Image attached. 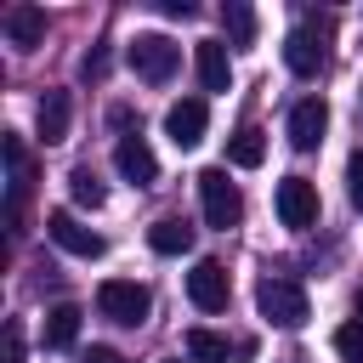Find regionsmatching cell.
Here are the masks:
<instances>
[{
	"label": "cell",
	"instance_id": "obj_1",
	"mask_svg": "<svg viewBox=\"0 0 363 363\" xmlns=\"http://www.w3.org/2000/svg\"><path fill=\"white\" fill-rule=\"evenodd\" d=\"M199 204H204V221L221 233L244 221V193H238V182H227V164L199 170Z\"/></svg>",
	"mask_w": 363,
	"mask_h": 363
},
{
	"label": "cell",
	"instance_id": "obj_2",
	"mask_svg": "<svg viewBox=\"0 0 363 363\" xmlns=\"http://www.w3.org/2000/svg\"><path fill=\"white\" fill-rule=\"evenodd\" d=\"M255 306H261V318L278 323V329H301V323H306V289H301L295 278H261V284H255Z\"/></svg>",
	"mask_w": 363,
	"mask_h": 363
},
{
	"label": "cell",
	"instance_id": "obj_3",
	"mask_svg": "<svg viewBox=\"0 0 363 363\" xmlns=\"http://www.w3.org/2000/svg\"><path fill=\"white\" fill-rule=\"evenodd\" d=\"M125 62L136 68V79L164 85V79L176 74V62H182V45H170L164 34H136V40L125 45Z\"/></svg>",
	"mask_w": 363,
	"mask_h": 363
},
{
	"label": "cell",
	"instance_id": "obj_4",
	"mask_svg": "<svg viewBox=\"0 0 363 363\" xmlns=\"http://www.w3.org/2000/svg\"><path fill=\"white\" fill-rule=\"evenodd\" d=\"M147 289L136 284V278H108L102 289H96V312L108 318V323H125V329H136L142 318H147Z\"/></svg>",
	"mask_w": 363,
	"mask_h": 363
},
{
	"label": "cell",
	"instance_id": "obj_5",
	"mask_svg": "<svg viewBox=\"0 0 363 363\" xmlns=\"http://www.w3.org/2000/svg\"><path fill=\"white\" fill-rule=\"evenodd\" d=\"M278 221L295 227V233H306V227L318 221V187H312L306 176H284V182H278Z\"/></svg>",
	"mask_w": 363,
	"mask_h": 363
},
{
	"label": "cell",
	"instance_id": "obj_6",
	"mask_svg": "<svg viewBox=\"0 0 363 363\" xmlns=\"http://www.w3.org/2000/svg\"><path fill=\"white\" fill-rule=\"evenodd\" d=\"M45 233H51V244H62L68 255H79V261H96L108 244H102V233H91V227H79V216L74 210H51L45 216Z\"/></svg>",
	"mask_w": 363,
	"mask_h": 363
},
{
	"label": "cell",
	"instance_id": "obj_7",
	"mask_svg": "<svg viewBox=\"0 0 363 363\" xmlns=\"http://www.w3.org/2000/svg\"><path fill=\"white\" fill-rule=\"evenodd\" d=\"M204 125H210L204 96H182V102H170V113H164V136H170L176 147H199V142H204Z\"/></svg>",
	"mask_w": 363,
	"mask_h": 363
},
{
	"label": "cell",
	"instance_id": "obj_8",
	"mask_svg": "<svg viewBox=\"0 0 363 363\" xmlns=\"http://www.w3.org/2000/svg\"><path fill=\"white\" fill-rule=\"evenodd\" d=\"M187 295H193V306H199V312H221V306H227V295H233V284H227V267L204 255V261L187 272Z\"/></svg>",
	"mask_w": 363,
	"mask_h": 363
},
{
	"label": "cell",
	"instance_id": "obj_9",
	"mask_svg": "<svg viewBox=\"0 0 363 363\" xmlns=\"http://www.w3.org/2000/svg\"><path fill=\"white\" fill-rule=\"evenodd\" d=\"M323 125H329V102H323V96H301V102L289 108V147L312 153V147L323 142Z\"/></svg>",
	"mask_w": 363,
	"mask_h": 363
},
{
	"label": "cell",
	"instance_id": "obj_10",
	"mask_svg": "<svg viewBox=\"0 0 363 363\" xmlns=\"http://www.w3.org/2000/svg\"><path fill=\"white\" fill-rule=\"evenodd\" d=\"M113 164H119V176H125L130 187H153V182H159V159H153V147H147L136 130H130V136H119Z\"/></svg>",
	"mask_w": 363,
	"mask_h": 363
},
{
	"label": "cell",
	"instance_id": "obj_11",
	"mask_svg": "<svg viewBox=\"0 0 363 363\" xmlns=\"http://www.w3.org/2000/svg\"><path fill=\"white\" fill-rule=\"evenodd\" d=\"M0 28H6V40H11L17 51H34V45L45 40V11H40V6H6Z\"/></svg>",
	"mask_w": 363,
	"mask_h": 363
},
{
	"label": "cell",
	"instance_id": "obj_12",
	"mask_svg": "<svg viewBox=\"0 0 363 363\" xmlns=\"http://www.w3.org/2000/svg\"><path fill=\"white\" fill-rule=\"evenodd\" d=\"M193 68H199V85L204 91H227L233 85V62H227V45L221 40H199L193 45Z\"/></svg>",
	"mask_w": 363,
	"mask_h": 363
},
{
	"label": "cell",
	"instance_id": "obj_13",
	"mask_svg": "<svg viewBox=\"0 0 363 363\" xmlns=\"http://www.w3.org/2000/svg\"><path fill=\"white\" fill-rule=\"evenodd\" d=\"M284 62H289V74L312 79V74L323 68V45H318V34H312V28H289V34H284Z\"/></svg>",
	"mask_w": 363,
	"mask_h": 363
},
{
	"label": "cell",
	"instance_id": "obj_14",
	"mask_svg": "<svg viewBox=\"0 0 363 363\" xmlns=\"http://www.w3.org/2000/svg\"><path fill=\"white\" fill-rule=\"evenodd\" d=\"M34 119H40V142H45V147H51V142H62V136H68V119H74V102H68V91H45Z\"/></svg>",
	"mask_w": 363,
	"mask_h": 363
},
{
	"label": "cell",
	"instance_id": "obj_15",
	"mask_svg": "<svg viewBox=\"0 0 363 363\" xmlns=\"http://www.w3.org/2000/svg\"><path fill=\"white\" fill-rule=\"evenodd\" d=\"M79 318H85V312H79L74 301H62V306H51V312H45V329H40V340H45L51 352H68V346L79 340Z\"/></svg>",
	"mask_w": 363,
	"mask_h": 363
},
{
	"label": "cell",
	"instance_id": "obj_16",
	"mask_svg": "<svg viewBox=\"0 0 363 363\" xmlns=\"http://www.w3.org/2000/svg\"><path fill=\"white\" fill-rule=\"evenodd\" d=\"M147 244H153L159 255H187V250H193V227H187L182 216H159V221L147 227Z\"/></svg>",
	"mask_w": 363,
	"mask_h": 363
},
{
	"label": "cell",
	"instance_id": "obj_17",
	"mask_svg": "<svg viewBox=\"0 0 363 363\" xmlns=\"http://www.w3.org/2000/svg\"><path fill=\"white\" fill-rule=\"evenodd\" d=\"M267 159V136L255 130V125H244V130H233L227 136V164H238V170H255Z\"/></svg>",
	"mask_w": 363,
	"mask_h": 363
},
{
	"label": "cell",
	"instance_id": "obj_18",
	"mask_svg": "<svg viewBox=\"0 0 363 363\" xmlns=\"http://www.w3.org/2000/svg\"><path fill=\"white\" fill-rule=\"evenodd\" d=\"M187 357H193V363H227L233 346H227V335H216V329H187Z\"/></svg>",
	"mask_w": 363,
	"mask_h": 363
},
{
	"label": "cell",
	"instance_id": "obj_19",
	"mask_svg": "<svg viewBox=\"0 0 363 363\" xmlns=\"http://www.w3.org/2000/svg\"><path fill=\"white\" fill-rule=\"evenodd\" d=\"M221 28H227L233 45H255V11H250L244 0H227V6H221Z\"/></svg>",
	"mask_w": 363,
	"mask_h": 363
},
{
	"label": "cell",
	"instance_id": "obj_20",
	"mask_svg": "<svg viewBox=\"0 0 363 363\" xmlns=\"http://www.w3.org/2000/svg\"><path fill=\"white\" fill-rule=\"evenodd\" d=\"M68 193H74V204H79V210H96V204L108 199V187H102V176H96L91 164H74V176H68Z\"/></svg>",
	"mask_w": 363,
	"mask_h": 363
},
{
	"label": "cell",
	"instance_id": "obj_21",
	"mask_svg": "<svg viewBox=\"0 0 363 363\" xmlns=\"http://www.w3.org/2000/svg\"><path fill=\"white\" fill-rule=\"evenodd\" d=\"M335 352H340V363H363V323L357 318L335 329Z\"/></svg>",
	"mask_w": 363,
	"mask_h": 363
},
{
	"label": "cell",
	"instance_id": "obj_22",
	"mask_svg": "<svg viewBox=\"0 0 363 363\" xmlns=\"http://www.w3.org/2000/svg\"><path fill=\"white\" fill-rule=\"evenodd\" d=\"M28 357V346H23V323H6V335H0V363H23Z\"/></svg>",
	"mask_w": 363,
	"mask_h": 363
},
{
	"label": "cell",
	"instance_id": "obj_23",
	"mask_svg": "<svg viewBox=\"0 0 363 363\" xmlns=\"http://www.w3.org/2000/svg\"><path fill=\"white\" fill-rule=\"evenodd\" d=\"M346 193H352V204H363V153L346 159Z\"/></svg>",
	"mask_w": 363,
	"mask_h": 363
},
{
	"label": "cell",
	"instance_id": "obj_24",
	"mask_svg": "<svg viewBox=\"0 0 363 363\" xmlns=\"http://www.w3.org/2000/svg\"><path fill=\"white\" fill-rule=\"evenodd\" d=\"M85 363H125V357H119V352H108V346H91V352H85Z\"/></svg>",
	"mask_w": 363,
	"mask_h": 363
},
{
	"label": "cell",
	"instance_id": "obj_25",
	"mask_svg": "<svg viewBox=\"0 0 363 363\" xmlns=\"http://www.w3.org/2000/svg\"><path fill=\"white\" fill-rule=\"evenodd\" d=\"M164 17H193V0H164Z\"/></svg>",
	"mask_w": 363,
	"mask_h": 363
},
{
	"label": "cell",
	"instance_id": "obj_26",
	"mask_svg": "<svg viewBox=\"0 0 363 363\" xmlns=\"http://www.w3.org/2000/svg\"><path fill=\"white\" fill-rule=\"evenodd\" d=\"M352 306H357V323H363V289H357V301H352Z\"/></svg>",
	"mask_w": 363,
	"mask_h": 363
},
{
	"label": "cell",
	"instance_id": "obj_27",
	"mask_svg": "<svg viewBox=\"0 0 363 363\" xmlns=\"http://www.w3.org/2000/svg\"><path fill=\"white\" fill-rule=\"evenodd\" d=\"M164 363H182V357H164Z\"/></svg>",
	"mask_w": 363,
	"mask_h": 363
},
{
	"label": "cell",
	"instance_id": "obj_28",
	"mask_svg": "<svg viewBox=\"0 0 363 363\" xmlns=\"http://www.w3.org/2000/svg\"><path fill=\"white\" fill-rule=\"evenodd\" d=\"M357 96H363V91H357Z\"/></svg>",
	"mask_w": 363,
	"mask_h": 363
}]
</instances>
